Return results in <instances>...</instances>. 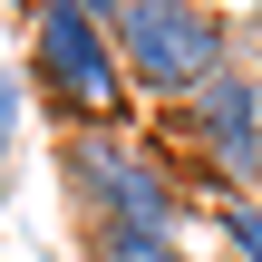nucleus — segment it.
I'll return each mask as SVG.
<instances>
[{"mask_svg":"<svg viewBox=\"0 0 262 262\" xmlns=\"http://www.w3.org/2000/svg\"><path fill=\"white\" fill-rule=\"evenodd\" d=\"M58 175H68V204L88 214V233L117 224V233H165V243H185V224H194L175 165H165L136 126H68Z\"/></svg>","mask_w":262,"mask_h":262,"instance_id":"1","label":"nucleus"},{"mask_svg":"<svg viewBox=\"0 0 262 262\" xmlns=\"http://www.w3.org/2000/svg\"><path fill=\"white\" fill-rule=\"evenodd\" d=\"M107 39H117L126 97H156V107H185L214 68H233V29L214 0H126Z\"/></svg>","mask_w":262,"mask_h":262,"instance_id":"2","label":"nucleus"},{"mask_svg":"<svg viewBox=\"0 0 262 262\" xmlns=\"http://www.w3.org/2000/svg\"><path fill=\"white\" fill-rule=\"evenodd\" d=\"M29 88L68 126H117L126 117V68H117L107 19H88L78 0H39L29 10Z\"/></svg>","mask_w":262,"mask_h":262,"instance_id":"3","label":"nucleus"},{"mask_svg":"<svg viewBox=\"0 0 262 262\" xmlns=\"http://www.w3.org/2000/svg\"><path fill=\"white\" fill-rule=\"evenodd\" d=\"M185 146L204 175H224V194H253L262 185V68H214L185 107H175Z\"/></svg>","mask_w":262,"mask_h":262,"instance_id":"4","label":"nucleus"},{"mask_svg":"<svg viewBox=\"0 0 262 262\" xmlns=\"http://www.w3.org/2000/svg\"><path fill=\"white\" fill-rule=\"evenodd\" d=\"M214 233H224V262H262V194H224Z\"/></svg>","mask_w":262,"mask_h":262,"instance_id":"5","label":"nucleus"},{"mask_svg":"<svg viewBox=\"0 0 262 262\" xmlns=\"http://www.w3.org/2000/svg\"><path fill=\"white\" fill-rule=\"evenodd\" d=\"M88 262H185V243H165V233H117V224H97V233H88Z\"/></svg>","mask_w":262,"mask_h":262,"instance_id":"6","label":"nucleus"},{"mask_svg":"<svg viewBox=\"0 0 262 262\" xmlns=\"http://www.w3.org/2000/svg\"><path fill=\"white\" fill-rule=\"evenodd\" d=\"M19 117H29V68H0V194H10V165H19Z\"/></svg>","mask_w":262,"mask_h":262,"instance_id":"7","label":"nucleus"},{"mask_svg":"<svg viewBox=\"0 0 262 262\" xmlns=\"http://www.w3.org/2000/svg\"><path fill=\"white\" fill-rule=\"evenodd\" d=\"M78 10H88V19H107V29H117V10H126V0H78Z\"/></svg>","mask_w":262,"mask_h":262,"instance_id":"8","label":"nucleus"}]
</instances>
